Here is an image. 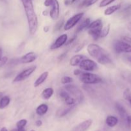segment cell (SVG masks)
Wrapping results in <instances>:
<instances>
[{
	"instance_id": "cell-1",
	"label": "cell",
	"mask_w": 131,
	"mask_h": 131,
	"mask_svg": "<svg viewBox=\"0 0 131 131\" xmlns=\"http://www.w3.org/2000/svg\"><path fill=\"white\" fill-rule=\"evenodd\" d=\"M21 1L26 13L29 32L32 35H33L38 29V19L35 12L32 0H21Z\"/></svg>"
},
{
	"instance_id": "cell-2",
	"label": "cell",
	"mask_w": 131,
	"mask_h": 131,
	"mask_svg": "<svg viewBox=\"0 0 131 131\" xmlns=\"http://www.w3.org/2000/svg\"><path fill=\"white\" fill-rule=\"evenodd\" d=\"M87 50L90 56L95 58L99 63L104 65H109L113 63L109 54L98 45L90 43L87 46Z\"/></svg>"
},
{
	"instance_id": "cell-3",
	"label": "cell",
	"mask_w": 131,
	"mask_h": 131,
	"mask_svg": "<svg viewBox=\"0 0 131 131\" xmlns=\"http://www.w3.org/2000/svg\"><path fill=\"white\" fill-rule=\"evenodd\" d=\"M78 76L80 81L86 84H97L102 82V79L100 76L87 72H82Z\"/></svg>"
},
{
	"instance_id": "cell-4",
	"label": "cell",
	"mask_w": 131,
	"mask_h": 131,
	"mask_svg": "<svg viewBox=\"0 0 131 131\" xmlns=\"http://www.w3.org/2000/svg\"><path fill=\"white\" fill-rule=\"evenodd\" d=\"M64 89L74 97L77 103H80L83 99V94L81 90L74 84H67L64 86Z\"/></svg>"
},
{
	"instance_id": "cell-5",
	"label": "cell",
	"mask_w": 131,
	"mask_h": 131,
	"mask_svg": "<svg viewBox=\"0 0 131 131\" xmlns=\"http://www.w3.org/2000/svg\"><path fill=\"white\" fill-rule=\"evenodd\" d=\"M113 47L117 53L125 52V53H131V45L123 42V40H117L114 42Z\"/></svg>"
},
{
	"instance_id": "cell-6",
	"label": "cell",
	"mask_w": 131,
	"mask_h": 131,
	"mask_svg": "<svg viewBox=\"0 0 131 131\" xmlns=\"http://www.w3.org/2000/svg\"><path fill=\"white\" fill-rule=\"evenodd\" d=\"M36 68H37L36 66H32L23 70L21 72L19 73V74L14 78V81H13V83H17V82H21L25 80L26 79L29 78V77L34 72L35 70H36Z\"/></svg>"
},
{
	"instance_id": "cell-7",
	"label": "cell",
	"mask_w": 131,
	"mask_h": 131,
	"mask_svg": "<svg viewBox=\"0 0 131 131\" xmlns=\"http://www.w3.org/2000/svg\"><path fill=\"white\" fill-rule=\"evenodd\" d=\"M83 16V13H78V14H75V15H73V17H71V18H69L68 20L66 21V23L64 24V30H69L71 28H73L74 26H76V24H78V22L82 19V17Z\"/></svg>"
},
{
	"instance_id": "cell-8",
	"label": "cell",
	"mask_w": 131,
	"mask_h": 131,
	"mask_svg": "<svg viewBox=\"0 0 131 131\" xmlns=\"http://www.w3.org/2000/svg\"><path fill=\"white\" fill-rule=\"evenodd\" d=\"M79 67L81 70L86 72L94 71L98 68L97 64L90 59L85 58L79 64Z\"/></svg>"
},
{
	"instance_id": "cell-9",
	"label": "cell",
	"mask_w": 131,
	"mask_h": 131,
	"mask_svg": "<svg viewBox=\"0 0 131 131\" xmlns=\"http://www.w3.org/2000/svg\"><path fill=\"white\" fill-rule=\"evenodd\" d=\"M50 6L51 9L50 12V15L53 20H57L59 17L60 14V6L58 0H51Z\"/></svg>"
},
{
	"instance_id": "cell-10",
	"label": "cell",
	"mask_w": 131,
	"mask_h": 131,
	"mask_svg": "<svg viewBox=\"0 0 131 131\" xmlns=\"http://www.w3.org/2000/svg\"><path fill=\"white\" fill-rule=\"evenodd\" d=\"M67 40H68V35L66 34L62 35L60 37H58L56 40L54 42V43L50 46V49L55 50L59 48L64 44H65L66 43Z\"/></svg>"
},
{
	"instance_id": "cell-11",
	"label": "cell",
	"mask_w": 131,
	"mask_h": 131,
	"mask_svg": "<svg viewBox=\"0 0 131 131\" xmlns=\"http://www.w3.org/2000/svg\"><path fill=\"white\" fill-rule=\"evenodd\" d=\"M92 121L91 119H88L74 127L71 131H87L89 128L91 126Z\"/></svg>"
},
{
	"instance_id": "cell-12",
	"label": "cell",
	"mask_w": 131,
	"mask_h": 131,
	"mask_svg": "<svg viewBox=\"0 0 131 131\" xmlns=\"http://www.w3.org/2000/svg\"><path fill=\"white\" fill-rule=\"evenodd\" d=\"M36 58H37L36 54L34 52H30L22 56L19 59V62L21 63H30L34 61Z\"/></svg>"
},
{
	"instance_id": "cell-13",
	"label": "cell",
	"mask_w": 131,
	"mask_h": 131,
	"mask_svg": "<svg viewBox=\"0 0 131 131\" xmlns=\"http://www.w3.org/2000/svg\"><path fill=\"white\" fill-rule=\"evenodd\" d=\"M102 27H98V28H91V29H88V33L93 38L94 40H96L98 39L100 37V33H101V29Z\"/></svg>"
},
{
	"instance_id": "cell-14",
	"label": "cell",
	"mask_w": 131,
	"mask_h": 131,
	"mask_svg": "<svg viewBox=\"0 0 131 131\" xmlns=\"http://www.w3.org/2000/svg\"><path fill=\"white\" fill-rule=\"evenodd\" d=\"M74 106V105H73V106H68L67 107H62V108L59 109L57 112V116L58 117H63V116H66L73 110Z\"/></svg>"
},
{
	"instance_id": "cell-15",
	"label": "cell",
	"mask_w": 131,
	"mask_h": 131,
	"mask_svg": "<svg viewBox=\"0 0 131 131\" xmlns=\"http://www.w3.org/2000/svg\"><path fill=\"white\" fill-rule=\"evenodd\" d=\"M83 59H85V56H83V55H74V56H73L71 58L70 61H69V64H70V65H71L73 67L77 66V65H79V64L80 63V62Z\"/></svg>"
},
{
	"instance_id": "cell-16",
	"label": "cell",
	"mask_w": 131,
	"mask_h": 131,
	"mask_svg": "<svg viewBox=\"0 0 131 131\" xmlns=\"http://www.w3.org/2000/svg\"><path fill=\"white\" fill-rule=\"evenodd\" d=\"M105 123L109 127H114L118 124V119L116 116L110 115L107 117L106 120H105Z\"/></svg>"
},
{
	"instance_id": "cell-17",
	"label": "cell",
	"mask_w": 131,
	"mask_h": 131,
	"mask_svg": "<svg viewBox=\"0 0 131 131\" xmlns=\"http://www.w3.org/2000/svg\"><path fill=\"white\" fill-rule=\"evenodd\" d=\"M48 75H49V73L48 72H44L42 73V74L40 75V76L37 78V80L35 81L34 86L37 87L41 85V84H42V83L46 80Z\"/></svg>"
},
{
	"instance_id": "cell-18",
	"label": "cell",
	"mask_w": 131,
	"mask_h": 131,
	"mask_svg": "<svg viewBox=\"0 0 131 131\" xmlns=\"http://www.w3.org/2000/svg\"><path fill=\"white\" fill-rule=\"evenodd\" d=\"M115 107H116V110L118 111L119 115H120L121 117L122 118L125 119L126 120V119H127V116H128V115H127V111H126L125 109L123 107V106H121L120 104L116 103Z\"/></svg>"
},
{
	"instance_id": "cell-19",
	"label": "cell",
	"mask_w": 131,
	"mask_h": 131,
	"mask_svg": "<svg viewBox=\"0 0 131 131\" xmlns=\"http://www.w3.org/2000/svg\"><path fill=\"white\" fill-rule=\"evenodd\" d=\"M48 105L46 104H42L39 105L37 107V109H36V113L39 116H43L48 112Z\"/></svg>"
},
{
	"instance_id": "cell-20",
	"label": "cell",
	"mask_w": 131,
	"mask_h": 131,
	"mask_svg": "<svg viewBox=\"0 0 131 131\" xmlns=\"http://www.w3.org/2000/svg\"><path fill=\"white\" fill-rule=\"evenodd\" d=\"M121 8V5L120 4H118V5H113V6H109V7L107 8V9H105V11H104V15H110L113 14H114V12L118 10L119 9H120Z\"/></svg>"
},
{
	"instance_id": "cell-21",
	"label": "cell",
	"mask_w": 131,
	"mask_h": 131,
	"mask_svg": "<svg viewBox=\"0 0 131 131\" xmlns=\"http://www.w3.org/2000/svg\"><path fill=\"white\" fill-rule=\"evenodd\" d=\"M90 19L89 18H87L85 20H83L80 24L78 25V26L77 27V29H76V33H80V31H82V30H83L86 28H87L88 26L90 24Z\"/></svg>"
},
{
	"instance_id": "cell-22",
	"label": "cell",
	"mask_w": 131,
	"mask_h": 131,
	"mask_svg": "<svg viewBox=\"0 0 131 131\" xmlns=\"http://www.w3.org/2000/svg\"><path fill=\"white\" fill-rule=\"evenodd\" d=\"M10 102V99L8 96H3L0 99V110H3L7 107Z\"/></svg>"
},
{
	"instance_id": "cell-23",
	"label": "cell",
	"mask_w": 131,
	"mask_h": 131,
	"mask_svg": "<svg viewBox=\"0 0 131 131\" xmlns=\"http://www.w3.org/2000/svg\"><path fill=\"white\" fill-rule=\"evenodd\" d=\"M53 94V90L51 88H47L44 90L42 92V97L44 99L48 100L52 97Z\"/></svg>"
},
{
	"instance_id": "cell-24",
	"label": "cell",
	"mask_w": 131,
	"mask_h": 131,
	"mask_svg": "<svg viewBox=\"0 0 131 131\" xmlns=\"http://www.w3.org/2000/svg\"><path fill=\"white\" fill-rule=\"evenodd\" d=\"M98 0H83L82 2L80 4V7H88L96 3Z\"/></svg>"
},
{
	"instance_id": "cell-25",
	"label": "cell",
	"mask_w": 131,
	"mask_h": 131,
	"mask_svg": "<svg viewBox=\"0 0 131 131\" xmlns=\"http://www.w3.org/2000/svg\"><path fill=\"white\" fill-rule=\"evenodd\" d=\"M110 24H108L107 26H105V27L102 28L101 31V33H100V37L101 38H104V37H107L108 35V34L109 33V31H110Z\"/></svg>"
},
{
	"instance_id": "cell-26",
	"label": "cell",
	"mask_w": 131,
	"mask_h": 131,
	"mask_svg": "<svg viewBox=\"0 0 131 131\" xmlns=\"http://www.w3.org/2000/svg\"><path fill=\"white\" fill-rule=\"evenodd\" d=\"M123 98L128 101L131 105V91L129 89H126L123 92Z\"/></svg>"
},
{
	"instance_id": "cell-27",
	"label": "cell",
	"mask_w": 131,
	"mask_h": 131,
	"mask_svg": "<svg viewBox=\"0 0 131 131\" xmlns=\"http://www.w3.org/2000/svg\"><path fill=\"white\" fill-rule=\"evenodd\" d=\"M27 122H27V120H26V119H21V120H19V121L16 123L17 129L24 128V127L26 125Z\"/></svg>"
},
{
	"instance_id": "cell-28",
	"label": "cell",
	"mask_w": 131,
	"mask_h": 131,
	"mask_svg": "<svg viewBox=\"0 0 131 131\" xmlns=\"http://www.w3.org/2000/svg\"><path fill=\"white\" fill-rule=\"evenodd\" d=\"M116 0H102V1L100 2L99 6L100 7H105V6H107V5H110L112 3H113L114 1H115Z\"/></svg>"
},
{
	"instance_id": "cell-29",
	"label": "cell",
	"mask_w": 131,
	"mask_h": 131,
	"mask_svg": "<svg viewBox=\"0 0 131 131\" xmlns=\"http://www.w3.org/2000/svg\"><path fill=\"white\" fill-rule=\"evenodd\" d=\"M63 25H64V19H62V20H59V21L57 23L55 28H54V31H59L60 29H61L62 27L63 26Z\"/></svg>"
},
{
	"instance_id": "cell-30",
	"label": "cell",
	"mask_w": 131,
	"mask_h": 131,
	"mask_svg": "<svg viewBox=\"0 0 131 131\" xmlns=\"http://www.w3.org/2000/svg\"><path fill=\"white\" fill-rule=\"evenodd\" d=\"M73 81V79L69 76H64L61 79V83L64 84H69Z\"/></svg>"
},
{
	"instance_id": "cell-31",
	"label": "cell",
	"mask_w": 131,
	"mask_h": 131,
	"mask_svg": "<svg viewBox=\"0 0 131 131\" xmlns=\"http://www.w3.org/2000/svg\"><path fill=\"white\" fill-rule=\"evenodd\" d=\"M8 61V58L6 56L2 57V58L0 60V67H3L4 65H6V63Z\"/></svg>"
},
{
	"instance_id": "cell-32",
	"label": "cell",
	"mask_w": 131,
	"mask_h": 131,
	"mask_svg": "<svg viewBox=\"0 0 131 131\" xmlns=\"http://www.w3.org/2000/svg\"><path fill=\"white\" fill-rule=\"evenodd\" d=\"M121 38H122V40H123V42L131 45V37H127V36H125V37H122Z\"/></svg>"
},
{
	"instance_id": "cell-33",
	"label": "cell",
	"mask_w": 131,
	"mask_h": 131,
	"mask_svg": "<svg viewBox=\"0 0 131 131\" xmlns=\"http://www.w3.org/2000/svg\"><path fill=\"white\" fill-rule=\"evenodd\" d=\"M76 38H77V36H74V37H72L71 38H70L69 40H68L66 42V46H68V45H69L70 43H73V42H74V41L75 40Z\"/></svg>"
},
{
	"instance_id": "cell-34",
	"label": "cell",
	"mask_w": 131,
	"mask_h": 131,
	"mask_svg": "<svg viewBox=\"0 0 131 131\" xmlns=\"http://www.w3.org/2000/svg\"><path fill=\"white\" fill-rule=\"evenodd\" d=\"M82 70H78V69H75V70H74V72H73V74H74V75H80L81 73L82 72Z\"/></svg>"
},
{
	"instance_id": "cell-35",
	"label": "cell",
	"mask_w": 131,
	"mask_h": 131,
	"mask_svg": "<svg viewBox=\"0 0 131 131\" xmlns=\"http://www.w3.org/2000/svg\"><path fill=\"white\" fill-rule=\"evenodd\" d=\"M42 125V122L41 121V120H38L35 122V125L37 127H41Z\"/></svg>"
},
{
	"instance_id": "cell-36",
	"label": "cell",
	"mask_w": 131,
	"mask_h": 131,
	"mask_svg": "<svg viewBox=\"0 0 131 131\" xmlns=\"http://www.w3.org/2000/svg\"><path fill=\"white\" fill-rule=\"evenodd\" d=\"M83 46H84V45H83V44L80 45V46H78V47L77 48V49H76L75 52H78V51H80L81 49H83Z\"/></svg>"
},
{
	"instance_id": "cell-37",
	"label": "cell",
	"mask_w": 131,
	"mask_h": 131,
	"mask_svg": "<svg viewBox=\"0 0 131 131\" xmlns=\"http://www.w3.org/2000/svg\"><path fill=\"white\" fill-rule=\"evenodd\" d=\"M126 120L127 121V123H128L129 125H131V116H127V119H126Z\"/></svg>"
},
{
	"instance_id": "cell-38",
	"label": "cell",
	"mask_w": 131,
	"mask_h": 131,
	"mask_svg": "<svg viewBox=\"0 0 131 131\" xmlns=\"http://www.w3.org/2000/svg\"><path fill=\"white\" fill-rule=\"evenodd\" d=\"M127 29L130 32H131V22L128 23V24H127Z\"/></svg>"
},
{
	"instance_id": "cell-39",
	"label": "cell",
	"mask_w": 131,
	"mask_h": 131,
	"mask_svg": "<svg viewBox=\"0 0 131 131\" xmlns=\"http://www.w3.org/2000/svg\"><path fill=\"white\" fill-rule=\"evenodd\" d=\"M126 60L128 61V62L131 63V56H125Z\"/></svg>"
},
{
	"instance_id": "cell-40",
	"label": "cell",
	"mask_w": 131,
	"mask_h": 131,
	"mask_svg": "<svg viewBox=\"0 0 131 131\" xmlns=\"http://www.w3.org/2000/svg\"><path fill=\"white\" fill-rule=\"evenodd\" d=\"M49 29H50V28H49V26H45V27H44L43 30H44V31L48 32V31H49Z\"/></svg>"
},
{
	"instance_id": "cell-41",
	"label": "cell",
	"mask_w": 131,
	"mask_h": 131,
	"mask_svg": "<svg viewBox=\"0 0 131 131\" xmlns=\"http://www.w3.org/2000/svg\"><path fill=\"white\" fill-rule=\"evenodd\" d=\"M66 52H65V53H64V54H62L60 55V56H59V60H61L63 58H64V56H65V55H66Z\"/></svg>"
},
{
	"instance_id": "cell-42",
	"label": "cell",
	"mask_w": 131,
	"mask_h": 131,
	"mask_svg": "<svg viewBox=\"0 0 131 131\" xmlns=\"http://www.w3.org/2000/svg\"><path fill=\"white\" fill-rule=\"evenodd\" d=\"M3 50H2V49L1 48H0V60H1V59L2 58V57H3Z\"/></svg>"
},
{
	"instance_id": "cell-43",
	"label": "cell",
	"mask_w": 131,
	"mask_h": 131,
	"mask_svg": "<svg viewBox=\"0 0 131 131\" xmlns=\"http://www.w3.org/2000/svg\"><path fill=\"white\" fill-rule=\"evenodd\" d=\"M0 131H8V130L6 127H2L1 129H0Z\"/></svg>"
},
{
	"instance_id": "cell-44",
	"label": "cell",
	"mask_w": 131,
	"mask_h": 131,
	"mask_svg": "<svg viewBox=\"0 0 131 131\" xmlns=\"http://www.w3.org/2000/svg\"><path fill=\"white\" fill-rule=\"evenodd\" d=\"M17 131H25L24 130V128H21V129H17Z\"/></svg>"
},
{
	"instance_id": "cell-45",
	"label": "cell",
	"mask_w": 131,
	"mask_h": 131,
	"mask_svg": "<svg viewBox=\"0 0 131 131\" xmlns=\"http://www.w3.org/2000/svg\"><path fill=\"white\" fill-rule=\"evenodd\" d=\"M77 0H71V2H70V4H73V3H74V2H75V1H77Z\"/></svg>"
},
{
	"instance_id": "cell-46",
	"label": "cell",
	"mask_w": 131,
	"mask_h": 131,
	"mask_svg": "<svg viewBox=\"0 0 131 131\" xmlns=\"http://www.w3.org/2000/svg\"><path fill=\"white\" fill-rule=\"evenodd\" d=\"M3 97V93L2 92H0V99Z\"/></svg>"
},
{
	"instance_id": "cell-47",
	"label": "cell",
	"mask_w": 131,
	"mask_h": 131,
	"mask_svg": "<svg viewBox=\"0 0 131 131\" xmlns=\"http://www.w3.org/2000/svg\"><path fill=\"white\" fill-rule=\"evenodd\" d=\"M10 131H17V129H12V130H10Z\"/></svg>"
},
{
	"instance_id": "cell-48",
	"label": "cell",
	"mask_w": 131,
	"mask_h": 131,
	"mask_svg": "<svg viewBox=\"0 0 131 131\" xmlns=\"http://www.w3.org/2000/svg\"><path fill=\"white\" fill-rule=\"evenodd\" d=\"M30 131H35V130H31Z\"/></svg>"
},
{
	"instance_id": "cell-49",
	"label": "cell",
	"mask_w": 131,
	"mask_h": 131,
	"mask_svg": "<svg viewBox=\"0 0 131 131\" xmlns=\"http://www.w3.org/2000/svg\"><path fill=\"white\" fill-rule=\"evenodd\" d=\"M1 1H5V0H1Z\"/></svg>"
},
{
	"instance_id": "cell-50",
	"label": "cell",
	"mask_w": 131,
	"mask_h": 131,
	"mask_svg": "<svg viewBox=\"0 0 131 131\" xmlns=\"http://www.w3.org/2000/svg\"><path fill=\"white\" fill-rule=\"evenodd\" d=\"M97 131H100V130H97Z\"/></svg>"
}]
</instances>
